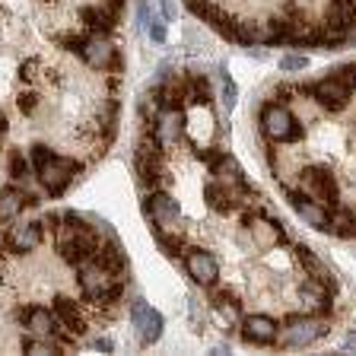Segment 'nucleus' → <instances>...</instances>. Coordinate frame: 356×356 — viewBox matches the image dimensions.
<instances>
[{
    "label": "nucleus",
    "instance_id": "1",
    "mask_svg": "<svg viewBox=\"0 0 356 356\" xmlns=\"http://www.w3.org/2000/svg\"><path fill=\"white\" fill-rule=\"evenodd\" d=\"M58 248H60V258H64L70 267H83L86 261L96 258L99 238L89 226H67V229L60 232Z\"/></svg>",
    "mask_w": 356,
    "mask_h": 356
},
{
    "label": "nucleus",
    "instance_id": "2",
    "mask_svg": "<svg viewBox=\"0 0 356 356\" xmlns=\"http://www.w3.org/2000/svg\"><path fill=\"white\" fill-rule=\"evenodd\" d=\"M261 127H264V134L270 140H280V143L302 137V127L296 124V118H293L283 105H267V108L261 111Z\"/></svg>",
    "mask_w": 356,
    "mask_h": 356
},
{
    "label": "nucleus",
    "instance_id": "3",
    "mask_svg": "<svg viewBox=\"0 0 356 356\" xmlns=\"http://www.w3.org/2000/svg\"><path fill=\"white\" fill-rule=\"evenodd\" d=\"M302 185L305 191L312 194V197L318 200L321 207H327V204H337V197H341V188H337V178L331 175V169H325V165H309V169H302Z\"/></svg>",
    "mask_w": 356,
    "mask_h": 356
},
{
    "label": "nucleus",
    "instance_id": "4",
    "mask_svg": "<svg viewBox=\"0 0 356 356\" xmlns=\"http://www.w3.org/2000/svg\"><path fill=\"white\" fill-rule=\"evenodd\" d=\"M131 325L143 347H149V343H156L163 337V315H159L153 305L143 302V299H137V302L131 305Z\"/></svg>",
    "mask_w": 356,
    "mask_h": 356
},
{
    "label": "nucleus",
    "instance_id": "5",
    "mask_svg": "<svg viewBox=\"0 0 356 356\" xmlns=\"http://www.w3.org/2000/svg\"><path fill=\"white\" fill-rule=\"evenodd\" d=\"M80 172V165L74 163V159H64V156H51L48 163L38 169V178H42V185L48 188L51 194H60L70 181H74V175Z\"/></svg>",
    "mask_w": 356,
    "mask_h": 356
},
{
    "label": "nucleus",
    "instance_id": "6",
    "mask_svg": "<svg viewBox=\"0 0 356 356\" xmlns=\"http://www.w3.org/2000/svg\"><path fill=\"white\" fill-rule=\"evenodd\" d=\"M327 325L321 318H289V327L283 331V343L286 347H309L318 337H325Z\"/></svg>",
    "mask_w": 356,
    "mask_h": 356
},
{
    "label": "nucleus",
    "instance_id": "7",
    "mask_svg": "<svg viewBox=\"0 0 356 356\" xmlns=\"http://www.w3.org/2000/svg\"><path fill=\"white\" fill-rule=\"evenodd\" d=\"M350 92H353V89L343 86V83L337 80V76H327V80H318L315 86H312V96L318 99V105H321V108H327V111H341V108H347Z\"/></svg>",
    "mask_w": 356,
    "mask_h": 356
},
{
    "label": "nucleus",
    "instance_id": "8",
    "mask_svg": "<svg viewBox=\"0 0 356 356\" xmlns=\"http://www.w3.org/2000/svg\"><path fill=\"white\" fill-rule=\"evenodd\" d=\"M80 54H83V58H86L92 67H96V70H105V67L118 70V67H121L118 51H115V44H111L105 35H89Z\"/></svg>",
    "mask_w": 356,
    "mask_h": 356
},
{
    "label": "nucleus",
    "instance_id": "9",
    "mask_svg": "<svg viewBox=\"0 0 356 356\" xmlns=\"http://www.w3.org/2000/svg\"><path fill=\"white\" fill-rule=\"evenodd\" d=\"M204 200H207V207L216 210V213H232V210L242 207V200L236 194V185L229 181H210L204 188Z\"/></svg>",
    "mask_w": 356,
    "mask_h": 356
},
{
    "label": "nucleus",
    "instance_id": "10",
    "mask_svg": "<svg viewBox=\"0 0 356 356\" xmlns=\"http://www.w3.org/2000/svg\"><path fill=\"white\" fill-rule=\"evenodd\" d=\"M289 204H293V210H296V213L302 216L305 222H309L312 229L331 232V216H327V210L321 207L318 200H305V194H296V191H289Z\"/></svg>",
    "mask_w": 356,
    "mask_h": 356
},
{
    "label": "nucleus",
    "instance_id": "11",
    "mask_svg": "<svg viewBox=\"0 0 356 356\" xmlns=\"http://www.w3.org/2000/svg\"><path fill=\"white\" fill-rule=\"evenodd\" d=\"M147 213L153 216V222L159 229H172L178 222V200H172L169 194H163V191H153L147 197Z\"/></svg>",
    "mask_w": 356,
    "mask_h": 356
},
{
    "label": "nucleus",
    "instance_id": "12",
    "mask_svg": "<svg viewBox=\"0 0 356 356\" xmlns=\"http://www.w3.org/2000/svg\"><path fill=\"white\" fill-rule=\"evenodd\" d=\"M111 283H115V277H111L108 270H102L96 261H86V264L80 267V286H83V293H86L92 302L102 296V293L111 286Z\"/></svg>",
    "mask_w": 356,
    "mask_h": 356
},
{
    "label": "nucleus",
    "instance_id": "13",
    "mask_svg": "<svg viewBox=\"0 0 356 356\" xmlns=\"http://www.w3.org/2000/svg\"><path fill=\"white\" fill-rule=\"evenodd\" d=\"M7 245L10 252L16 254H26V252H35L42 245V222H22V226H13L7 232Z\"/></svg>",
    "mask_w": 356,
    "mask_h": 356
},
{
    "label": "nucleus",
    "instance_id": "14",
    "mask_svg": "<svg viewBox=\"0 0 356 356\" xmlns=\"http://www.w3.org/2000/svg\"><path fill=\"white\" fill-rule=\"evenodd\" d=\"M185 264H188V274H191V280L200 283V286H213L216 277H220L216 258L210 252H191Z\"/></svg>",
    "mask_w": 356,
    "mask_h": 356
},
{
    "label": "nucleus",
    "instance_id": "15",
    "mask_svg": "<svg viewBox=\"0 0 356 356\" xmlns=\"http://www.w3.org/2000/svg\"><path fill=\"white\" fill-rule=\"evenodd\" d=\"M26 325H29V331L35 334V337H51V334H54V337H60V341H64L67 334H70L58 318H54V312H48V309H29Z\"/></svg>",
    "mask_w": 356,
    "mask_h": 356
},
{
    "label": "nucleus",
    "instance_id": "16",
    "mask_svg": "<svg viewBox=\"0 0 356 356\" xmlns=\"http://www.w3.org/2000/svg\"><path fill=\"white\" fill-rule=\"evenodd\" d=\"M296 261H299V264H302L305 270H309V274H312V280L325 283V286L331 289V293H334V289H337V280H334V270L325 264V261L318 258V254L312 252V248H305V245H299V248H296Z\"/></svg>",
    "mask_w": 356,
    "mask_h": 356
},
{
    "label": "nucleus",
    "instance_id": "17",
    "mask_svg": "<svg viewBox=\"0 0 356 356\" xmlns=\"http://www.w3.org/2000/svg\"><path fill=\"white\" fill-rule=\"evenodd\" d=\"M54 318H58L70 334H76V337L86 331V321H83V315H80V309H76V302H74V299H67V296H58V299H54Z\"/></svg>",
    "mask_w": 356,
    "mask_h": 356
},
{
    "label": "nucleus",
    "instance_id": "18",
    "mask_svg": "<svg viewBox=\"0 0 356 356\" xmlns=\"http://www.w3.org/2000/svg\"><path fill=\"white\" fill-rule=\"evenodd\" d=\"M26 204L32 207V204H38V197L35 194L19 191V188H3V191H0V220H13Z\"/></svg>",
    "mask_w": 356,
    "mask_h": 356
},
{
    "label": "nucleus",
    "instance_id": "19",
    "mask_svg": "<svg viewBox=\"0 0 356 356\" xmlns=\"http://www.w3.org/2000/svg\"><path fill=\"white\" fill-rule=\"evenodd\" d=\"M356 22V3L353 0H331L327 3V29L347 32Z\"/></svg>",
    "mask_w": 356,
    "mask_h": 356
},
{
    "label": "nucleus",
    "instance_id": "20",
    "mask_svg": "<svg viewBox=\"0 0 356 356\" xmlns=\"http://www.w3.org/2000/svg\"><path fill=\"white\" fill-rule=\"evenodd\" d=\"M277 337V321L267 315H252L245 318V341L252 343H270Z\"/></svg>",
    "mask_w": 356,
    "mask_h": 356
},
{
    "label": "nucleus",
    "instance_id": "21",
    "mask_svg": "<svg viewBox=\"0 0 356 356\" xmlns=\"http://www.w3.org/2000/svg\"><path fill=\"white\" fill-rule=\"evenodd\" d=\"M92 261H96L102 270H108L111 277L124 270V252H121V245L115 242V238H111L108 245H99V248H96V258H92Z\"/></svg>",
    "mask_w": 356,
    "mask_h": 356
},
{
    "label": "nucleus",
    "instance_id": "22",
    "mask_svg": "<svg viewBox=\"0 0 356 356\" xmlns=\"http://www.w3.org/2000/svg\"><path fill=\"white\" fill-rule=\"evenodd\" d=\"M181 137V111L178 108H165L159 115V124H156V140L159 143H175Z\"/></svg>",
    "mask_w": 356,
    "mask_h": 356
},
{
    "label": "nucleus",
    "instance_id": "23",
    "mask_svg": "<svg viewBox=\"0 0 356 356\" xmlns=\"http://www.w3.org/2000/svg\"><path fill=\"white\" fill-rule=\"evenodd\" d=\"M299 299H302L305 312H325V302H327V286L318 280H305L299 286Z\"/></svg>",
    "mask_w": 356,
    "mask_h": 356
},
{
    "label": "nucleus",
    "instance_id": "24",
    "mask_svg": "<svg viewBox=\"0 0 356 356\" xmlns=\"http://www.w3.org/2000/svg\"><path fill=\"white\" fill-rule=\"evenodd\" d=\"M254 229V238H258L261 245H274V242H283V229L280 226H274V222H264V220H258L252 226Z\"/></svg>",
    "mask_w": 356,
    "mask_h": 356
},
{
    "label": "nucleus",
    "instance_id": "25",
    "mask_svg": "<svg viewBox=\"0 0 356 356\" xmlns=\"http://www.w3.org/2000/svg\"><path fill=\"white\" fill-rule=\"evenodd\" d=\"M188 89H191V102L194 105H207L210 96H213V92H210V83L204 80V76H191V80H188Z\"/></svg>",
    "mask_w": 356,
    "mask_h": 356
},
{
    "label": "nucleus",
    "instance_id": "26",
    "mask_svg": "<svg viewBox=\"0 0 356 356\" xmlns=\"http://www.w3.org/2000/svg\"><path fill=\"white\" fill-rule=\"evenodd\" d=\"M26 172H29V163H26V156H22L19 149H13V153H10V175H13L16 181H22V178H26Z\"/></svg>",
    "mask_w": 356,
    "mask_h": 356
},
{
    "label": "nucleus",
    "instance_id": "27",
    "mask_svg": "<svg viewBox=\"0 0 356 356\" xmlns=\"http://www.w3.org/2000/svg\"><path fill=\"white\" fill-rule=\"evenodd\" d=\"M51 147H44V143H35V147H32V153H29V163H32V169H42L44 163H48V159H51Z\"/></svg>",
    "mask_w": 356,
    "mask_h": 356
},
{
    "label": "nucleus",
    "instance_id": "28",
    "mask_svg": "<svg viewBox=\"0 0 356 356\" xmlns=\"http://www.w3.org/2000/svg\"><path fill=\"white\" fill-rule=\"evenodd\" d=\"M22 350L26 353H32V356H48V353H58V347L54 343H44V341H22Z\"/></svg>",
    "mask_w": 356,
    "mask_h": 356
},
{
    "label": "nucleus",
    "instance_id": "29",
    "mask_svg": "<svg viewBox=\"0 0 356 356\" xmlns=\"http://www.w3.org/2000/svg\"><path fill=\"white\" fill-rule=\"evenodd\" d=\"M16 105H19V111H22V115H32V111L38 108V96H35V92H32V89H29V92L22 89L19 96H16Z\"/></svg>",
    "mask_w": 356,
    "mask_h": 356
},
{
    "label": "nucleus",
    "instance_id": "30",
    "mask_svg": "<svg viewBox=\"0 0 356 356\" xmlns=\"http://www.w3.org/2000/svg\"><path fill=\"white\" fill-rule=\"evenodd\" d=\"M236 96H238L236 83H232L229 76H222V105H226V108H232V105H236Z\"/></svg>",
    "mask_w": 356,
    "mask_h": 356
},
{
    "label": "nucleus",
    "instance_id": "31",
    "mask_svg": "<svg viewBox=\"0 0 356 356\" xmlns=\"http://www.w3.org/2000/svg\"><path fill=\"white\" fill-rule=\"evenodd\" d=\"M331 76H337V80H341L343 86L356 89V67H341V70H334Z\"/></svg>",
    "mask_w": 356,
    "mask_h": 356
},
{
    "label": "nucleus",
    "instance_id": "32",
    "mask_svg": "<svg viewBox=\"0 0 356 356\" xmlns=\"http://www.w3.org/2000/svg\"><path fill=\"white\" fill-rule=\"evenodd\" d=\"M35 70H38V58H29V60H26V64H22L19 67V80L22 83H29V80H35Z\"/></svg>",
    "mask_w": 356,
    "mask_h": 356
},
{
    "label": "nucleus",
    "instance_id": "33",
    "mask_svg": "<svg viewBox=\"0 0 356 356\" xmlns=\"http://www.w3.org/2000/svg\"><path fill=\"white\" fill-rule=\"evenodd\" d=\"M149 35H153V42H165V26L156 13H153V22H149Z\"/></svg>",
    "mask_w": 356,
    "mask_h": 356
},
{
    "label": "nucleus",
    "instance_id": "34",
    "mask_svg": "<svg viewBox=\"0 0 356 356\" xmlns=\"http://www.w3.org/2000/svg\"><path fill=\"white\" fill-rule=\"evenodd\" d=\"M283 70H302L305 67V58H299V54H286V58L280 60Z\"/></svg>",
    "mask_w": 356,
    "mask_h": 356
},
{
    "label": "nucleus",
    "instance_id": "35",
    "mask_svg": "<svg viewBox=\"0 0 356 356\" xmlns=\"http://www.w3.org/2000/svg\"><path fill=\"white\" fill-rule=\"evenodd\" d=\"M159 7H163V19H172V16H175V7H172V0H159Z\"/></svg>",
    "mask_w": 356,
    "mask_h": 356
},
{
    "label": "nucleus",
    "instance_id": "36",
    "mask_svg": "<svg viewBox=\"0 0 356 356\" xmlns=\"http://www.w3.org/2000/svg\"><path fill=\"white\" fill-rule=\"evenodd\" d=\"M96 350H102V353H111V341H108V337H99V341H96Z\"/></svg>",
    "mask_w": 356,
    "mask_h": 356
},
{
    "label": "nucleus",
    "instance_id": "37",
    "mask_svg": "<svg viewBox=\"0 0 356 356\" xmlns=\"http://www.w3.org/2000/svg\"><path fill=\"white\" fill-rule=\"evenodd\" d=\"M3 137H7V115L0 111V140H3Z\"/></svg>",
    "mask_w": 356,
    "mask_h": 356
},
{
    "label": "nucleus",
    "instance_id": "38",
    "mask_svg": "<svg viewBox=\"0 0 356 356\" xmlns=\"http://www.w3.org/2000/svg\"><path fill=\"white\" fill-rule=\"evenodd\" d=\"M343 350H356V334H350L347 341H343Z\"/></svg>",
    "mask_w": 356,
    "mask_h": 356
},
{
    "label": "nucleus",
    "instance_id": "39",
    "mask_svg": "<svg viewBox=\"0 0 356 356\" xmlns=\"http://www.w3.org/2000/svg\"><path fill=\"white\" fill-rule=\"evenodd\" d=\"M0 264H3V252H0Z\"/></svg>",
    "mask_w": 356,
    "mask_h": 356
},
{
    "label": "nucleus",
    "instance_id": "40",
    "mask_svg": "<svg viewBox=\"0 0 356 356\" xmlns=\"http://www.w3.org/2000/svg\"><path fill=\"white\" fill-rule=\"evenodd\" d=\"M44 3H51V0H44Z\"/></svg>",
    "mask_w": 356,
    "mask_h": 356
}]
</instances>
